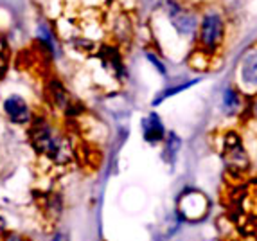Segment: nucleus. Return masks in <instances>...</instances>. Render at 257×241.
I'll list each match as a JSON object with an SVG mask.
<instances>
[{
  "instance_id": "f257e3e1",
  "label": "nucleus",
  "mask_w": 257,
  "mask_h": 241,
  "mask_svg": "<svg viewBox=\"0 0 257 241\" xmlns=\"http://www.w3.org/2000/svg\"><path fill=\"white\" fill-rule=\"evenodd\" d=\"M29 142L36 155L51 162L52 166L63 168L74 159V146L69 134L58 123L47 115H35L27 128Z\"/></svg>"
},
{
  "instance_id": "f03ea898",
  "label": "nucleus",
  "mask_w": 257,
  "mask_h": 241,
  "mask_svg": "<svg viewBox=\"0 0 257 241\" xmlns=\"http://www.w3.org/2000/svg\"><path fill=\"white\" fill-rule=\"evenodd\" d=\"M227 31L228 22L221 9L214 8V6L205 8L200 13V24H198L196 38H194V45H196L194 54L209 61L216 58L225 47Z\"/></svg>"
},
{
  "instance_id": "7ed1b4c3",
  "label": "nucleus",
  "mask_w": 257,
  "mask_h": 241,
  "mask_svg": "<svg viewBox=\"0 0 257 241\" xmlns=\"http://www.w3.org/2000/svg\"><path fill=\"white\" fill-rule=\"evenodd\" d=\"M221 157L225 162V168L230 175H244L250 169V155L244 148L241 137L236 132H227L223 137L221 144Z\"/></svg>"
},
{
  "instance_id": "20e7f679",
  "label": "nucleus",
  "mask_w": 257,
  "mask_h": 241,
  "mask_svg": "<svg viewBox=\"0 0 257 241\" xmlns=\"http://www.w3.org/2000/svg\"><path fill=\"white\" fill-rule=\"evenodd\" d=\"M45 97L52 110L63 113L65 117H76L83 113V106L72 97L67 86L58 78H51L45 86Z\"/></svg>"
},
{
  "instance_id": "39448f33",
  "label": "nucleus",
  "mask_w": 257,
  "mask_h": 241,
  "mask_svg": "<svg viewBox=\"0 0 257 241\" xmlns=\"http://www.w3.org/2000/svg\"><path fill=\"white\" fill-rule=\"evenodd\" d=\"M108 35L111 36V42L117 45L130 43L135 36V22L130 15L128 8L119 6L111 13L110 22H108Z\"/></svg>"
},
{
  "instance_id": "423d86ee",
  "label": "nucleus",
  "mask_w": 257,
  "mask_h": 241,
  "mask_svg": "<svg viewBox=\"0 0 257 241\" xmlns=\"http://www.w3.org/2000/svg\"><path fill=\"white\" fill-rule=\"evenodd\" d=\"M2 112L11 125L24 126V128H29V125L35 119V112L29 101L20 94H9L2 103Z\"/></svg>"
},
{
  "instance_id": "0eeeda50",
  "label": "nucleus",
  "mask_w": 257,
  "mask_h": 241,
  "mask_svg": "<svg viewBox=\"0 0 257 241\" xmlns=\"http://www.w3.org/2000/svg\"><path fill=\"white\" fill-rule=\"evenodd\" d=\"M97 58L103 65V69L110 74L111 78H115L117 81H124V78L128 76V70H126L122 51L117 43H101L97 49Z\"/></svg>"
},
{
  "instance_id": "6e6552de",
  "label": "nucleus",
  "mask_w": 257,
  "mask_h": 241,
  "mask_svg": "<svg viewBox=\"0 0 257 241\" xmlns=\"http://www.w3.org/2000/svg\"><path fill=\"white\" fill-rule=\"evenodd\" d=\"M207 207L209 202L200 191L187 189L178 198V214L182 220H200L207 214Z\"/></svg>"
},
{
  "instance_id": "1a4fd4ad",
  "label": "nucleus",
  "mask_w": 257,
  "mask_h": 241,
  "mask_svg": "<svg viewBox=\"0 0 257 241\" xmlns=\"http://www.w3.org/2000/svg\"><path fill=\"white\" fill-rule=\"evenodd\" d=\"M141 132H142V139L146 144L150 146H160L164 142L167 135V130L164 126L162 119L157 112H150L146 117H142L141 120Z\"/></svg>"
},
{
  "instance_id": "9d476101",
  "label": "nucleus",
  "mask_w": 257,
  "mask_h": 241,
  "mask_svg": "<svg viewBox=\"0 0 257 241\" xmlns=\"http://www.w3.org/2000/svg\"><path fill=\"white\" fill-rule=\"evenodd\" d=\"M239 83L244 88L257 90V47H252L244 52L237 69Z\"/></svg>"
},
{
  "instance_id": "9b49d317",
  "label": "nucleus",
  "mask_w": 257,
  "mask_h": 241,
  "mask_svg": "<svg viewBox=\"0 0 257 241\" xmlns=\"http://www.w3.org/2000/svg\"><path fill=\"white\" fill-rule=\"evenodd\" d=\"M248 106L244 101V94L234 85H228L221 92V110L227 117H236L243 113L244 108Z\"/></svg>"
},
{
  "instance_id": "f8f14e48",
  "label": "nucleus",
  "mask_w": 257,
  "mask_h": 241,
  "mask_svg": "<svg viewBox=\"0 0 257 241\" xmlns=\"http://www.w3.org/2000/svg\"><path fill=\"white\" fill-rule=\"evenodd\" d=\"M40 209L51 223H56L63 214V198L56 191H47L40 196Z\"/></svg>"
},
{
  "instance_id": "ddd939ff",
  "label": "nucleus",
  "mask_w": 257,
  "mask_h": 241,
  "mask_svg": "<svg viewBox=\"0 0 257 241\" xmlns=\"http://www.w3.org/2000/svg\"><path fill=\"white\" fill-rule=\"evenodd\" d=\"M36 42H38L40 49H42L45 54H49L51 58H58V40H56L54 27L42 22L36 27Z\"/></svg>"
},
{
  "instance_id": "4468645a",
  "label": "nucleus",
  "mask_w": 257,
  "mask_h": 241,
  "mask_svg": "<svg viewBox=\"0 0 257 241\" xmlns=\"http://www.w3.org/2000/svg\"><path fill=\"white\" fill-rule=\"evenodd\" d=\"M180 150H182V139L175 132H169L162 142V160L167 166H175Z\"/></svg>"
},
{
  "instance_id": "2eb2a0df",
  "label": "nucleus",
  "mask_w": 257,
  "mask_h": 241,
  "mask_svg": "<svg viewBox=\"0 0 257 241\" xmlns=\"http://www.w3.org/2000/svg\"><path fill=\"white\" fill-rule=\"evenodd\" d=\"M146 60L150 61V63L153 65L155 69L159 70V72L162 74V76H166V74H167L166 63H164V61L160 60V56H159V54H157V52H153V51H148V52H146Z\"/></svg>"
},
{
  "instance_id": "dca6fc26",
  "label": "nucleus",
  "mask_w": 257,
  "mask_h": 241,
  "mask_svg": "<svg viewBox=\"0 0 257 241\" xmlns=\"http://www.w3.org/2000/svg\"><path fill=\"white\" fill-rule=\"evenodd\" d=\"M8 60H9V45L4 36H0V72L6 69Z\"/></svg>"
},
{
  "instance_id": "f3484780",
  "label": "nucleus",
  "mask_w": 257,
  "mask_h": 241,
  "mask_svg": "<svg viewBox=\"0 0 257 241\" xmlns=\"http://www.w3.org/2000/svg\"><path fill=\"white\" fill-rule=\"evenodd\" d=\"M49 241H70V237H69V234L65 232V230H56Z\"/></svg>"
},
{
  "instance_id": "a211bd4d",
  "label": "nucleus",
  "mask_w": 257,
  "mask_h": 241,
  "mask_svg": "<svg viewBox=\"0 0 257 241\" xmlns=\"http://www.w3.org/2000/svg\"><path fill=\"white\" fill-rule=\"evenodd\" d=\"M2 241H27V239L24 236H20V234H17V232H8Z\"/></svg>"
},
{
  "instance_id": "6ab92c4d",
  "label": "nucleus",
  "mask_w": 257,
  "mask_h": 241,
  "mask_svg": "<svg viewBox=\"0 0 257 241\" xmlns=\"http://www.w3.org/2000/svg\"><path fill=\"white\" fill-rule=\"evenodd\" d=\"M248 110H250V113H252V117H253V119H257V94L253 95V99L250 101V104H248Z\"/></svg>"
},
{
  "instance_id": "aec40b11",
  "label": "nucleus",
  "mask_w": 257,
  "mask_h": 241,
  "mask_svg": "<svg viewBox=\"0 0 257 241\" xmlns=\"http://www.w3.org/2000/svg\"><path fill=\"white\" fill-rule=\"evenodd\" d=\"M117 2H119L120 6H124V8H126V2H130V0H117Z\"/></svg>"
}]
</instances>
